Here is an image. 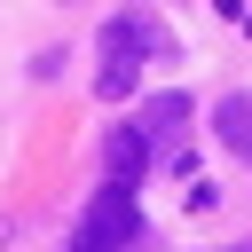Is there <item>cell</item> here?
Listing matches in <instances>:
<instances>
[{
  "label": "cell",
  "mask_w": 252,
  "mask_h": 252,
  "mask_svg": "<svg viewBox=\"0 0 252 252\" xmlns=\"http://www.w3.org/2000/svg\"><path fill=\"white\" fill-rule=\"evenodd\" d=\"M142 55H165V32H158V24H142V16L102 24V71H94V94L118 102V94L142 79Z\"/></svg>",
  "instance_id": "cell-1"
},
{
  "label": "cell",
  "mask_w": 252,
  "mask_h": 252,
  "mask_svg": "<svg viewBox=\"0 0 252 252\" xmlns=\"http://www.w3.org/2000/svg\"><path fill=\"white\" fill-rule=\"evenodd\" d=\"M134 228H142V213H134V189L102 181V189H94V205L79 213V228H71V252H118Z\"/></svg>",
  "instance_id": "cell-2"
},
{
  "label": "cell",
  "mask_w": 252,
  "mask_h": 252,
  "mask_svg": "<svg viewBox=\"0 0 252 252\" xmlns=\"http://www.w3.org/2000/svg\"><path fill=\"white\" fill-rule=\"evenodd\" d=\"M102 165H110V181H118V189H134V173L150 165V142H142V126H118V134L102 142Z\"/></svg>",
  "instance_id": "cell-3"
},
{
  "label": "cell",
  "mask_w": 252,
  "mask_h": 252,
  "mask_svg": "<svg viewBox=\"0 0 252 252\" xmlns=\"http://www.w3.org/2000/svg\"><path fill=\"white\" fill-rule=\"evenodd\" d=\"M213 126H220V142H228L236 158H252V94H220Z\"/></svg>",
  "instance_id": "cell-4"
}]
</instances>
